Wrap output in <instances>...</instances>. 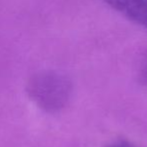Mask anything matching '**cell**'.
<instances>
[{
  "label": "cell",
  "mask_w": 147,
  "mask_h": 147,
  "mask_svg": "<svg viewBox=\"0 0 147 147\" xmlns=\"http://www.w3.org/2000/svg\"><path fill=\"white\" fill-rule=\"evenodd\" d=\"M29 97L45 111L61 108L69 94L68 81L55 72H40L33 76L27 85Z\"/></svg>",
  "instance_id": "cell-1"
},
{
  "label": "cell",
  "mask_w": 147,
  "mask_h": 147,
  "mask_svg": "<svg viewBox=\"0 0 147 147\" xmlns=\"http://www.w3.org/2000/svg\"><path fill=\"white\" fill-rule=\"evenodd\" d=\"M107 147H133L132 145H130L129 143L127 142H124V141H118V142H114V143L110 144Z\"/></svg>",
  "instance_id": "cell-3"
},
{
  "label": "cell",
  "mask_w": 147,
  "mask_h": 147,
  "mask_svg": "<svg viewBox=\"0 0 147 147\" xmlns=\"http://www.w3.org/2000/svg\"><path fill=\"white\" fill-rule=\"evenodd\" d=\"M131 21L147 29V0H103Z\"/></svg>",
  "instance_id": "cell-2"
}]
</instances>
